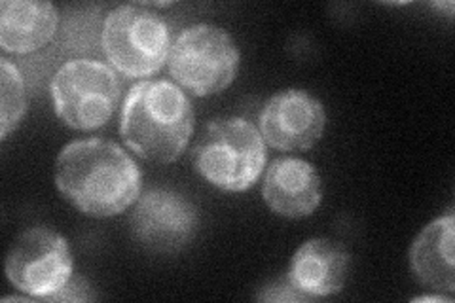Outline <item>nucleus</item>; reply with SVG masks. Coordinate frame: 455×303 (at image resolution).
I'll list each match as a JSON object with an SVG mask.
<instances>
[{
  "label": "nucleus",
  "instance_id": "nucleus-5",
  "mask_svg": "<svg viewBox=\"0 0 455 303\" xmlns=\"http://www.w3.org/2000/svg\"><path fill=\"white\" fill-rule=\"evenodd\" d=\"M107 60L127 78H147L169 60L171 33L165 20L142 4L114 8L103 25Z\"/></svg>",
  "mask_w": 455,
  "mask_h": 303
},
{
  "label": "nucleus",
  "instance_id": "nucleus-8",
  "mask_svg": "<svg viewBox=\"0 0 455 303\" xmlns=\"http://www.w3.org/2000/svg\"><path fill=\"white\" fill-rule=\"evenodd\" d=\"M199 214L192 201L171 187H154L137 199L132 214V232L142 247L171 254L194 239Z\"/></svg>",
  "mask_w": 455,
  "mask_h": 303
},
{
  "label": "nucleus",
  "instance_id": "nucleus-2",
  "mask_svg": "<svg viewBox=\"0 0 455 303\" xmlns=\"http://www.w3.org/2000/svg\"><path fill=\"white\" fill-rule=\"evenodd\" d=\"M194 133V108L187 93L167 80H145L130 90L120 116V135L139 157L173 163Z\"/></svg>",
  "mask_w": 455,
  "mask_h": 303
},
{
  "label": "nucleus",
  "instance_id": "nucleus-6",
  "mask_svg": "<svg viewBox=\"0 0 455 303\" xmlns=\"http://www.w3.org/2000/svg\"><path fill=\"white\" fill-rule=\"evenodd\" d=\"M57 118L78 132L108 124L120 105V82L105 63L75 60L61 65L50 84Z\"/></svg>",
  "mask_w": 455,
  "mask_h": 303
},
{
  "label": "nucleus",
  "instance_id": "nucleus-16",
  "mask_svg": "<svg viewBox=\"0 0 455 303\" xmlns=\"http://www.w3.org/2000/svg\"><path fill=\"white\" fill-rule=\"evenodd\" d=\"M260 301H307L296 288L291 284V281L284 277L272 284L262 288L260 294H256Z\"/></svg>",
  "mask_w": 455,
  "mask_h": 303
},
{
  "label": "nucleus",
  "instance_id": "nucleus-9",
  "mask_svg": "<svg viewBox=\"0 0 455 303\" xmlns=\"http://www.w3.org/2000/svg\"><path fill=\"white\" fill-rule=\"evenodd\" d=\"M259 125L266 144L275 150H309L324 133L326 112L311 93L283 90L266 100Z\"/></svg>",
  "mask_w": 455,
  "mask_h": 303
},
{
  "label": "nucleus",
  "instance_id": "nucleus-12",
  "mask_svg": "<svg viewBox=\"0 0 455 303\" xmlns=\"http://www.w3.org/2000/svg\"><path fill=\"white\" fill-rule=\"evenodd\" d=\"M60 13L46 0H4L0 4V46L10 53H31L53 38Z\"/></svg>",
  "mask_w": 455,
  "mask_h": 303
},
{
  "label": "nucleus",
  "instance_id": "nucleus-1",
  "mask_svg": "<svg viewBox=\"0 0 455 303\" xmlns=\"http://www.w3.org/2000/svg\"><path fill=\"white\" fill-rule=\"evenodd\" d=\"M55 186L80 212L110 219L137 203L142 175L120 144L82 139L68 142L57 155Z\"/></svg>",
  "mask_w": 455,
  "mask_h": 303
},
{
  "label": "nucleus",
  "instance_id": "nucleus-7",
  "mask_svg": "<svg viewBox=\"0 0 455 303\" xmlns=\"http://www.w3.org/2000/svg\"><path fill=\"white\" fill-rule=\"evenodd\" d=\"M4 271L20 292L50 301L75 273L68 241L50 227H28L10 247Z\"/></svg>",
  "mask_w": 455,
  "mask_h": 303
},
{
  "label": "nucleus",
  "instance_id": "nucleus-11",
  "mask_svg": "<svg viewBox=\"0 0 455 303\" xmlns=\"http://www.w3.org/2000/svg\"><path fill=\"white\" fill-rule=\"evenodd\" d=\"M347 273L349 252L336 241L315 237L294 252L287 279L311 301L339 294L344 291Z\"/></svg>",
  "mask_w": 455,
  "mask_h": 303
},
{
  "label": "nucleus",
  "instance_id": "nucleus-15",
  "mask_svg": "<svg viewBox=\"0 0 455 303\" xmlns=\"http://www.w3.org/2000/svg\"><path fill=\"white\" fill-rule=\"evenodd\" d=\"M95 298L97 296L93 292V286L88 283V279L73 273V277L68 279V283L50 301H90Z\"/></svg>",
  "mask_w": 455,
  "mask_h": 303
},
{
  "label": "nucleus",
  "instance_id": "nucleus-13",
  "mask_svg": "<svg viewBox=\"0 0 455 303\" xmlns=\"http://www.w3.org/2000/svg\"><path fill=\"white\" fill-rule=\"evenodd\" d=\"M453 232L455 219L453 212H448L427 224L410 249V266L416 279L433 291L448 294L455 291Z\"/></svg>",
  "mask_w": 455,
  "mask_h": 303
},
{
  "label": "nucleus",
  "instance_id": "nucleus-4",
  "mask_svg": "<svg viewBox=\"0 0 455 303\" xmlns=\"http://www.w3.org/2000/svg\"><path fill=\"white\" fill-rule=\"evenodd\" d=\"M241 53L234 36L222 27L197 23L175 38L169 52V75L197 97L224 92L237 76Z\"/></svg>",
  "mask_w": 455,
  "mask_h": 303
},
{
  "label": "nucleus",
  "instance_id": "nucleus-3",
  "mask_svg": "<svg viewBox=\"0 0 455 303\" xmlns=\"http://www.w3.org/2000/svg\"><path fill=\"white\" fill-rule=\"evenodd\" d=\"M266 140L245 118H217L205 125L192 152L194 169L222 192H247L266 167Z\"/></svg>",
  "mask_w": 455,
  "mask_h": 303
},
{
  "label": "nucleus",
  "instance_id": "nucleus-14",
  "mask_svg": "<svg viewBox=\"0 0 455 303\" xmlns=\"http://www.w3.org/2000/svg\"><path fill=\"white\" fill-rule=\"evenodd\" d=\"M0 139L4 140L12 132H16L27 112L23 75L6 57L0 60Z\"/></svg>",
  "mask_w": 455,
  "mask_h": 303
},
{
  "label": "nucleus",
  "instance_id": "nucleus-10",
  "mask_svg": "<svg viewBox=\"0 0 455 303\" xmlns=\"http://www.w3.org/2000/svg\"><path fill=\"white\" fill-rule=\"evenodd\" d=\"M262 197L275 214L304 219L315 212L323 201L319 171L302 157H277L266 171Z\"/></svg>",
  "mask_w": 455,
  "mask_h": 303
}]
</instances>
